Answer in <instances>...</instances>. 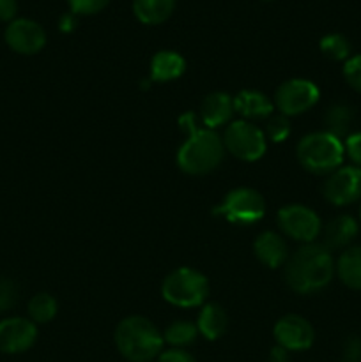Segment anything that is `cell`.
<instances>
[{
  "label": "cell",
  "mask_w": 361,
  "mask_h": 362,
  "mask_svg": "<svg viewBox=\"0 0 361 362\" xmlns=\"http://www.w3.org/2000/svg\"><path fill=\"white\" fill-rule=\"evenodd\" d=\"M336 272L333 255L324 244H304L285 262V281L294 292L310 296L331 283Z\"/></svg>",
  "instance_id": "6da1fadb"
},
{
  "label": "cell",
  "mask_w": 361,
  "mask_h": 362,
  "mask_svg": "<svg viewBox=\"0 0 361 362\" xmlns=\"http://www.w3.org/2000/svg\"><path fill=\"white\" fill-rule=\"evenodd\" d=\"M163 334L145 317H127L115 329V345L131 362H149L163 350Z\"/></svg>",
  "instance_id": "7a4b0ae2"
},
{
  "label": "cell",
  "mask_w": 361,
  "mask_h": 362,
  "mask_svg": "<svg viewBox=\"0 0 361 362\" xmlns=\"http://www.w3.org/2000/svg\"><path fill=\"white\" fill-rule=\"evenodd\" d=\"M190 134L177 151V166L190 175H205L219 166L223 159V140L212 129L188 127Z\"/></svg>",
  "instance_id": "3957f363"
},
{
  "label": "cell",
  "mask_w": 361,
  "mask_h": 362,
  "mask_svg": "<svg viewBox=\"0 0 361 362\" xmlns=\"http://www.w3.org/2000/svg\"><path fill=\"white\" fill-rule=\"evenodd\" d=\"M296 154L304 170L315 175H328L342 166L345 148L340 138L328 131H317L301 138Z\"/></svg>",
  "instance_id": "277c9868"
},
{
  "label": "cell",
  "mask_w": 361,
  "mask_h": 362,
  "mask_svg": "<svg viewBox=\"0 0 361 362\" xmlns=\"http://www.w3.org/2000/svg\"><path fill=\"white\" fill-rule=\"evenodd\" d=\"M161 296L166 303L173 304V306H202L209 296L207 278L195 269H176L163 279Z\"/></svg>",
  "instance_id": "5b68a950"
},
{
  "label": "cell",
  "mask_w": 361,
  "mask_h": 362,
  "mask_svg": "<svg viewBox=\"0 0 361 362\" xmlns=\"http://www.w3.org/2000/svg\"><path fill=\"white\" fill-rule=\"evenodd\" d=\"M223 147L241 161H257L265 154L268 141L264 131L248 120L229 124L223 133Z\"/></svg>",
  "instance_id": "8992f818"
},
{
  "label": "cell",
  "mask_w": 361,
  "mask_h": 362,
  "mask_svg": "<svg viewBox=\"0 0 361 362\" xmlns=\"http://www.w3.org/2000/svg\"><path fill=\"white\" fill-rule=\"evenodd\" d=\"M216 212L236 225H253L264 218L265 202L264 197L251 187H236L227 193Z\"/></svg>",
  "instance_id": "52a82bcc"
},
{
  "label": "cell",
  "mask_w": 361,
  "mask_h": 362,
  "mask_svg": "<svg viewBox=\"0 0 361 362\" xmlns=\"http://www.w3.org/2000/svg\"><path fill=\"white\" fill-rule=\"evenodd\" d=\"M319 101V88L314 81L303 80V78H294L287 80L276 88L275 92V108L285 117L301 115L314 108Z\"/></svg>",
  "instance_id": "ba28073f"
},
{
  "label": "cell",
  "mask_w": 361,
  "mask_h": 362,
  "mask_svg": "<svg viewBox=\"0 0 361 362\" xmlns=\"http://www.w3.org/2000/svg\"><path fill=\"white\" fill-rule=\"evenodd\" d=\"M278 226L287 237L299 243H314L321 233L322 225L319 216L304 205H285L278 211Z\"/></svg>",
  "instance_id": "9c48e42d"
},
{
  "label": "cell",
  "mask_w": 361,
  "mask_h": 362,
  "mask_svg": "<svg viewBox=\"0 0 361 362\" xmlns=\"http://www.w3.org/2000/svg\"><path fill=\"white\" fill-rule=\"evenodd\" d=\"M326 200L333 205H350L361 200V168L357 166H340L326 179L322 186Z\"/></svg>",
  "instance_id": "30bf717a"
},
{
  "label": "cell",
  "mask_w": 361,
  "mask_h": 362,
  "mask_svg": "<svg viewBox=\"0 0 361 362\" xmlns=\"http://www.w3.org/2000/svg\"><path fill=\"white\" fill-rule=\"evenodd\" d=\"M275 339L287 352H301L314 345L315 331L306 318L299 315H285L275 325Z\"/></svg>",
  "instance_id": "8fae6325"
},
{
  "label": "cell",
  "mask_w": 361,
  "mask_h": 362,
  "mask_svg": "<svg viewBox=\"0 0 361 362\" xmlns=\"http://www.w3.org/2000/svg\"><path fill=\"white\" fill-rule=\"evenodd\" d=\"M6 42L13 52L20 55H34L46 45V34L42 27L27 18H18L6 28Z\"/></svg>",
  "instance_id": "7c38bea8"
},
{
  "label": "cell",
  "mask_w": 361,
  "mask_h": 362,
  "mask_svg": "<svg viewBox=\"0 0 361 362\" xmlns=\"http://www.w3.org/2000/svg\"><path fill=\"white\" fill-rule=\"evenodd\" d=\"M38 339V327L27 318L13 317L0 322V352L21 354Z\"/></svg>",
  "instance_id": "4fadbf2b"
},
{
  "label": "cell",
  "mask_w": 361,
  "mask_h": 362,
  "mask_svg": "<svg viewBox=\"0 0 361 362\" xmlns=\"http://www.w3.org/2000/svg\"><path fill=\"white\" fill-rule=\"evenodd\" d=\"M255 257L269 269H278L289 260V247L276 232H262L253 244Z\"/></svg>",
  "instance_id": "5bb4252c"
},
{
  "label": "cell",
  "mask_w": 361,
  "mask_h": 362,
  "mask_svg": "<svg viewBox=\"0 0 361 362\" xmlns=\"http://www.w3.org/2000/svg\"><path fill=\"white\" fill-rule=\"evenodd\" d=\"M234 113V98H230L225 92H212L205 95L200 105L202 122L205 124V129H214L223 126L230 120Z\"/></svg>",
  "instance_id": "9a60e30c"
},
{
  "label": "cell",
  "mask_w": 361,
  "mask_h": 362,
  "mask_svg": "<svg viewBox=\"0 0 361 362\" xmlns=\"http://www.w3.org/2000/svg\"><path fill=\"white\" fill-rule=\"evenodd\" d=\"M271 99L258 90H241L234 98V112L239 113L246 120H262L269 119L273 115Z\"/></svg>",
  "instance_id": "2e32d148"
},
{
  "label": "cell",
  "mask_w": 361,
  "mask_h": 362,
  "mask_svg": "<svg viewBox=\"0 0 361 362\" xmlns=\"http://www.w3.org/2000/svg\"><path fill=\"white\" fill-rule=\"evenodd\" d=\"M357 232H360V226H357V221L353 218V216H336L335 219L326 225L324 228V246L331 250H340V247H345L356 239Z\"/></svg>",
  "instance_id": "e0dca14e"
},
{
  "label": "cell",
  "mask_w": 361,
  "mask_h": 362,
  "mask_svg": "<svg viewBox=\"0 0 361 362\" xmlns=\"http://www.w3.org/2000/svg\"><path fill=\"white\" fill-rule=\"evenodd\" d=\"M186 69V60L176 52L163 49L158 52L151 60V80L163 83V81H172L183 76Z\"/></svg>",
  "instance_id": "ac0fdd59"
},
{
  "label": "cell",
  "mask_w": 361,
  "mask_h": 362,
  "mask_svg": "<svg viewBox=\"0 0 361 362\" xmlns=\"http://www.w3.org/2000/svg\"><path fill=\"white\" fill-rule=\"evenodd\" d=\"M227 313L219 304L209 303L202 308L197 320L198 334L204 336L205 339H218L219 336L225 334L227 331Z\"/></svg>",
  "instance_id": "d6986e66"
},
{
  "label": "cell",
  "mask_w": 361,
  "mask_h": 362,
  "mask_svg": "<svg viewBox=\"0 0 361 362\" xmlns=\"http://www.w3.org/2000/svg\"><path fill=\"white\" fill-rule=\"evenodd\" d=\"M176 9V0H134L133 13L145 25H159Z\"/></svg>",
  "instance_id": "ffe728a7"
},
{
  "label": "cell",
  "mask_w": 361,
  "mask_h": 362,
  "mask_svg": "<svg viewBox=\"0 0 361 362\" xmlns=\"http://www.w3.org/2000/svg\"><path fill=\"white\" fill-rule=\"evenodd\" d=\"M336 274L345 286L361 290V246H353L340 255Z\"/></svg>",
  "instance_id": "44dd1931"
},
{
  "label": "cell",
  "mask_w": 361,
  "mask_h": 362,
  "mask_svg": "<svg viewBox=\"0 0 361 362\" xmlns=\"http://www.w3.org/2000/svg\"><path fill=\"white\" fill-rule=\"evenodd\" d=\"M354 122V112L347 105H333L329 106L324 115L326 131L333 136L342 138L349 136V129Z\"/></svg>",
  "instance_id": "7402d4cb"
},
{
  "label": "cell",
  "mask_w": 361,
  "mask_h": 362,
  "mask_svg": "<svg viewBox=\"0 0 361 362\" xmlns=\"http://www.w3.org/2000/svg\"><path fill=\"white\" fill-rule=\"evenodd\" d=\"M198 329L197 324L188 320H177L173 324H170L166 327V331L163 332V339H165L168 345H172L173 349H183V346H190L197 341Z\"/></svg>",
  "instance_id": "603a6c76"
},
{
  "label": "cell",
  "mask_w": 361,
  "mask_h": 362,
  "mask_svg": "<svg viewBox=\"0 0 361 362\" xmlns=\"http://www.w3.org/2000/svg\"><path fill=\"white\" fill-rule=\"evenodd\" d=\"M28 315L34 324H48L57 315V300L50 293H38L28 303Z\"/></svg>",
  "instance_id": "cb8c5ba5"
},
{
  "label": "cell",
  "mask_w": 361,
  "mask_h": 362,
  "mask_svg": "<svg viewBox=\"0 0 361 362\" xmlns=\"http://www.w3.org/2000/svg\"><path fill=\"white\" fill-rule=\"evenodd\" d=\"M321 52L331 60H347L350 55V42L342 34H329L321 39Z\"/></svg>",
  "instance_id": "d4e9b609"
},
{
  "label": "cell",
  "mask_w": 361,
  "mask_h": 362,
  "mask_svg": "<svg viewBox=\"0 0 361 362\" xmlns=\"http://www.w3.org/2000/svg\"><path fill=\"white\" fill-rule=\"evenodd\" d=\"M265 136L273 141H285L290 134V122H289V117L282 115H271L265 122V131H264Z\"/></svg>",
  "instance_id": "484cf974"
},
{
  "label": "cell",
  "mask_w": 361,
  "mask_h": 362,
  "mask_svg": "<svg viewBox=\"0 0 361 362\" xmlns=\"http://www.w3.org/2000/svg\"><path fill=\"white\" fill-rule=\"evenodd\" d=\"M343 78L356 92H361V55L349 57L343 66Z\"/></svg>",
  "instance_id": "4316f807"
},
{
  "label": "cell",
  "mask_w": 361,
  "mask_h": 362,
  "mask_svg": "<svg viewBox=\"0 0 361 362\" xmlns=\"http://www.w3.org/2000/svg\"><path fill=\"white\" fill-rule=\"evenodd\" d=\"M110 0H69L71 13L78 16H91L108 6Z\"/></svg>",
  "instance_id": "83f0119b"
},
{
  "label": "cell",
  "mask_w": 361,
  "mask_h": 362,
  "mask_svg": "<svg viewBox=\"0 0 361 362\" xmlns=\"http://www.w3.org/2000/svg\"><path fill=\"white\" fill-rule=\"evenodd\" d=\"M18 297L16 285L11 279H0V315L9 311L14 306Z\"/></svg>",
  "instance_id": "f1b7e54d"
},
{
  "label": "cell",
  "mask_w": 361,
  "mask_h": 362,
  "mask_svg": "<svg viewBox=\"0 0 361 362\" xmlns=\"http://www.w3.org/2000/svg\"><path fill=\"white\" fill-rule=\"evenodd\" d=\"M345 154L349 156L354 166L361 168V133H353L345 138Z\"/></svg>",
  "instance_id": "f546056e"
},
{
  "label": "cell",
  "mask_w": 361,
  "mask_h": 362,
  "mask_svg": "<svg viewBox=\"0 0 361 362\" xmlns=\"http://www.w3.org/2000/svg\"><path fill=\"white\" fill-rule=\"evenodd\" d=\"M159 362H197L190 352L183 349H170L159 354Z\"/></svg>",
  "instance_id": "4dcf8cb0"
},
{
  "label": "cell",
  "mask_w": 361,
  "mask_h": 362,
  "mask_svg": "<svg viewBox=\"0 0 361 362\" xmlns=\"http://www.w3.org/2000/svg\"><path fill=\"white\" fill-rule=\"evenodd\" d=\"M18 13L16 0H0V21H13Z\"/></svg>",
  "instance_id": "1f68e13d"
},
{
  "label": "cell",
  "mask_w": 361,
  "mask_h": 362,
  "mask_svg": "<svg viewBox=\"0 0 361 362\" xmlns=\"http://www.w3.org/2000/svg\"><path fill=\"white\" fill-rule=\"evenodd\" d=\"M59 27L62 32H71L76 27V20H74V16H71V14H64V16L60 18Z\"/></svg>",
  "instance_id": "d6a6232c"
},
{
  "label": "cell",
  "mask_w": 361,
  "mask_h": 362,
  "mask_svg": "<svg viewBox=\"0 0 361 362\" xmlns=\"http://www.w3.org/2000/svg\"><path fill=\"white\" fill-rule=\"evenodd\" d=\"M287 350L282 349V346H276L271 352V361L273 362H287Z\"/></svg>",
  "instance_id": "836d02e7"
},
{
  "label": "cell",
  "mask_w": 361,
  "mask_h": 362,
  "mask_svg": "<svg viewBox=\"0 0 361 362\" xmlns=\"http://www.w3.org/2000/svg\"><path fill=\"white\" fill-rule=\"evenodd\" d=\"M360 219H361V205H360Z\"/></svg>",
  "instance_id": "e575fe53"
},
{
  "label": "cell",
  "mask_w": 361,
  "mask_h": 362,
  "mask_svg": "<svg viewBox=\"0 0 361 362\" xmlns=\"http://www.w3.org/2000/svg\"><path fill=\"white\" fill-rule=\"evenodd\" d=\"M347 362H350V361H347Z\"/></svg>",
  "instance_id": "d590c367"
}]
</instances>
